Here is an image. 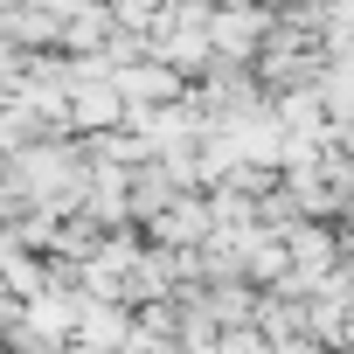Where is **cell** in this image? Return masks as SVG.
Returning <instances> with one entry per match:
<instances>
[{
	"label": "cell",
	"instance_id": "obj_2",
	"mask_svg": "<svg viewBox=\"0 0 354 354\" xmlns=\"http://www.w3.org/2000/svg\"><path fill=\"white\" fill-rule=\"evenodd\" d=\"M333 104H340V111H354V63H340V70H333Z\"/></svg>",
	"mask_w": 354,
	"mask_h": 354
},
{
	"label": "cell",
	"instance_id": "obj_1",
	"mask_svg": "<svg viewBox=\"0 0 354 354\" xmlns=\"http://www.w3.org/2000/svg\"><path fill=\"white\" fill-rule=\"evenodd\" d=\"M77 118H84V125H91V118H97V125H104V118H118V104H111V91H91V97L77 104Z\"/></svg>",
	"mask_w": 354,
	"mask_h": 354
}]
</instances>
